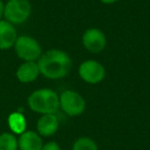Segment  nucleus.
<instances>
[{
    "label": "nucleus",
    "instance_id": "7",
    "mask_svg": "<svg viewBox=\"0 0 150 150\" xmlns=\"http://www.w3.org/2000/svg\"><path fill=\"white\" fill-rule=\"evenodd\" d=\"M82 44L92 54H99L106 46V36L97 28L88 29L82 35Z\"/></svg>",
    "mask_w": 150,
    "mask_h": 150
},
{
    "label": "nucleus",
    "instance_id": "11",
    "mask_svg": "<svg viewBox=\"0 0 150 150\" xmlns=\"http://www.w3.org/2000/svg\"><path fill=\"white\" fill-rule=\"evenodd\" d=\"M19 150H41L43 142L38 133L34 131H25L18 139Z\"/></svg>",
    "mask_w": 150,
    "mask_h": 150
},
{
    "label": "nucleus",
    "instance_id": "6",
    "mask_svg": "<svg viewBox=\"0 0 150 150\" xmlns=\"http://www.w3.org/2000/svg\"><path fill=\"white\" fill-rule=\"evenodd\" d=\"M78 72L81 79L90 84H97L101 82L106 74L104 66L94 60H88L81 63Z\"/></svg>",
    "mask_w": 150,
    "mask_h": 150
},
{
    "label": "nucleus",
    "instance_id": "8",
    "mask_svg": "<svg viewBox=\"0 0 150 150\" xmlns=\"http://www.w3.org/2000/svg\"><path fill=\"white\" fill-rule=\"evenodd\" d=\"M18 38L15 25L6 20H0V50H6L15 45Z\"/></svg>",
    "mask_w": 150,
    "mask_h": 150
},
{
    "label": "nucleus",
    "instance_id": "16",
    "mask_svg": "<svg viewBox=\"0 0 150 150\" xmlns=\"http://www.w3.org/2000/svg\"><path fill=\"white\" fill-rule=\"evenodd\" d=\"M3 17H4V3L0 0V20H2Z\"/></svg>",
    "mask_w": 150,
    "mask_h": 150
},
{
    "label": "nucleus",
    "instance_id": "15",
    "mask_svg": "<svg viewBox=\"0 0 150 150\" xmlns=\"http://www.w3.org/2000/svg\"><path fill=\"white\" fill-rule=\"evenodd\" d=\"M41 150H61V147L57 142L50 141V142H47V143L43 144Z\"/></svg>",
    "mask_w": 150,
    "mask_h": 150
},
{
    "label": "nucleus",
    "instance_id": "14",
    "mask_svg": "<svg viewBox=\"0 0 150 150\" xmlns=\"http://www.w3.org/2000/svg\"><path fill=\"white\" fill-rule=\"evenodd\" d=\"M72 150H98V146L91 138L81 137L74 142Z\"/></svg>",
    "mask_w": 150,
    "mask_h": 150
},
{
    "label": "nucleus",
    "instance_id": "1",
    "mask_svg": "<svg viewBox=\"0 0 150 150\" xmlns=\"http://www.w3.org/2000/svg\"><path fill=\"white\" fill-rule=\"evenodd\" d=\"M40 74L48 79L65 77L72 67L70 56L64 50H50L42 54L37 60Z\"/></svg>",
    "mask_w": 150,
    "mask_h": 150
},
{
    "label": "nucleus",
    "instance_id": "13",
    "mask_svg": "<svg viewBox=\"0 0 150 150\" xmlns=\"http://www.w3.org/2000/svg\"><path fill=\"white\" fill-rule=\"evenodd\" d=\"M0 150H19L18 139L15 134L8 132L0 134Z\"/></svg>",
    "mask_w": 150,
    "mask_h": 150
},
{
    "label": "nucleus",
    "instance_id": "2",
    "mask_svg": "<svg viewBox=\"0 0 150 150\" xmlns=\"http://www.w3.org/2000/svg\"><path fill=\"white\" fill-rule=\"evenodd\" d=\"M28 106L36 113L54 114L60 108V96L50 88H39L28 97Z\"/></svg>",
    "mask_w": 150,
    "mask_h": 150
},
{
    "label": "nucleus",
    "instance_id": "10",
    "mask_svg": "<svg viewBox=\"0 0 150 150\" xmlns=\"http://www.w3.org/2000/svg\"><path fill=\"white\" fill-rule=\"evenodd\" d=\"M59 119L54 114H42L37 120V133L42 137L54 135L59 129Z\"/></svg>",
    "mask_w": 150,
    "mask_h": 150
},
{
    "label": "nucleus",
    "instance_id": "4",
    "mask_svg": "<svg viewBox=\"0 0 150 150\" xmlns=\"http://www.w3.org/2000/svg\"><path fill=\"white\" fill-rule=\"evenodd\" d=\"M32 6L29 0H8L4 4V19L13 25H20L31 16Z\"/></svg>",
    "mask_w": 150,
    "mask_h": 150
},
{
    "label": "nucleus",
    "instance_id": "17",
    "mask_svg": "<svg viewBox=\"0 0 150 150\" xmlns=\"http://www.w3.org/2000/svg\"><path fill=\"white\" fill-rule=\"evenodd\" d=\"M118 0H101V2L104 3V4H113Z\"/></svg>",
    "mask_w": 150,
    "mask_h": 150
},
{
    "label": "nucleus",
    "instance_id": "5",
    "mask_svg": "<svg viewBox=\"0 0 150 150\" xmlns=\"http://www.w3.org/2000/svg\"><path fill=\"white\" fill-rule=\"evenodd\" d=\"M86 103L81 95L74 91H65L60 96V107L69 116H78L86 110Z\"/></svg>",
    "mask_w": 150,
    "mask_h": 150
},
{
    "label": "nucleus",
    "instance_id": "3",
    "mask_svg": "<svg viewBox=\"0 0 150 150\" xmlns=\"http://www.w3.org/2000/svg\"><path fill=\"white\" fill-rule=\"evenodd\" d=\"M13 47L17 56L24 62H36L42 54L41 46L38 41L28 35L18 36Z\"/></svg>",
    "mask_w": 150,
    "mask_h": 150
},
{
    "label": "nucleus",
    "instance_id": "9",
    "mask_svg": "<svg viewBox=\"0 0 150 150\" xmlns=\"http://www.w3.org/2000/svg\"><path fill=\"white\" fill-rule=\"evenodd\" d=\"M40 74L37 62H24L16 72L18 80L22 83H30L38 78Z\"/></svg>",
    "mask_w": 150,
    "mask_h": 150
},
{
    "label": "nucleus",
    "instance_id": "12",
    "mask_svg": "<svg viewBox=\"0 0 150 150\" xmlns=\"http://www.w3.org/2000/svg\"><path fill=\"white\" fill-rule=\"evenodd\" d=\"M9 129L13 134L21 135L26 131V119L24 115L20 112H13L8 116L7 119Z\"/></svg>",
    "mask_w": 150,
    "mask_h": 150
}]
</instances>
